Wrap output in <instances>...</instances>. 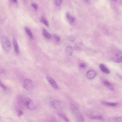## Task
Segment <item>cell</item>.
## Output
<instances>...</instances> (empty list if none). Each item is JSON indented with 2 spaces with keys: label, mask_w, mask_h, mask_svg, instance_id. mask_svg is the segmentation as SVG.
<instances>
[{
  "label": "cell",
  "mask_w": 122,
  "mask_h": 122,
  "mask_svg": "<svg viewBox=\"0 0 122 122\" xmlns=\"http://www.w3.org/2000/svg\"><path fill=\"white\" fill-rule=\"evenodd\" d=\"M17 102L20 106L26 107L30 110H34L36 109V107L32 100L26 95L19 94L17 96Z\"/></svg>",
  "instance_id": "1"
},
{
  "label": "cell",
  "mask_w": 122,
  "mask_h": 122,
  "mask_svg": "<svg viewBox=\"0 0 122 122\" xmlns=\"http://www.w3.org/2000/svg\"><path fill=\"white\" fill-rule=\"evenodd\" d=\"M71 110L73 114L74 120L76 122H84L85 119L80 109V107L77 103L71 102L70 106Z\"/></svg>",
  "instance_id": "2"
},
{
  "label": "cell",
  "mask_w": 122,
  "mask_h": 122,
  "mask_svg": "<svg viewBox=\"0 0 122 122\" xmlns=\"http://www.w3.org/2000/svg\"><path fill=\"white\" fill-rule=\"evenodd\" d=\"M0 43L3 50L6 52L10 51L11 49V44L9 40L5 36H2L1 38Z\"/></svg>",
  "instance_id": "3"
},
{
  "label": "cell",
  "mask_w": 122,
  "mask_h": 122,
  "mask_svg": "<svg viewBox=\"0 0 122 122\" xmlns=\"http://www.w3.org/2000/svg\"><path fill=\"white\" fill-rule=\"evenodd\" d=\"M112 61L116 63H119L122 61V52L119 50L115 51L112 57Z\"/></svg>",
  "instance_id": "4"
},
{
  "label": "cell",
  "mask_w": 122,
  "mask_h": 122,
  "mask_svg": "<svg viewBox=\"0 0 122 122\" xmlns=\"http://www.w3.org/2000/svg\"><path fill=\"white\" fill-rule=\"evenodd\" d=\"M49 104L52 107L58 111H61L64 107L63 103L57 100H54L51 101Z\"/></svg>",
  "instance_id": "5"
},
{
  "label": "cell",
  "mask_w": 122,
  "mask_h": 122,
  "mask_svg": "<svg viewBox=\"0 0 122 122\" xmlns=\"http://www.w3.org/2000/svg\"><path fill=\"white\" fill-rule=\"evenodd\" d=\"M23 86L24 89L26 90H31L33 87V83L31 80L26 79L24 81Z\"/></svg>",
  "instance_id": "6"
},
{
  "label": "cell",
  "mask_w": 122,
  "mask_h": 122,
  "mask_svg": "<svg viewBox=\"0 0 122 122\" xmlns=\"http://www.w3.org/2000/svg\"><path fill=\"white\" fill-rule=\"evenodd\" d=\"M47 80H48L50 85L52 86V87H53L54 89H58V86L56 82L55 81V80L53 78H52L49 76H47Z\"/></svg>",
  "instance_id": "7"
},
{
  "label": "cell",
  "mask_w": 122,
  "mask_h": 122,
  "mask_svg": "<svg viewBox=\"0 0 122 122\" xmlns=\"http://www.w3.org/2000/svg\"><path fill=\"white\" fill-rule=\"evenodd\" d=\"M96 76V73L93 70H90L86 73L87 77L90 79H92L95 78Z\"/></svg>",
  "instance_id": "8"
},
{
  "label": "cell",
  "mask_w": 122,
  "mask_h": 122,
  "mask_svg": "<svg viewBox=\"0 0 122 122\" xmlns=\"http://www.w3.org/2000/svg\"><path fill=\"white\" fill-rule=\"evenodd\" d=\"M58 116L66 122H69V120L67 116L61 111H58L57 112Z\"/></svg>",
  "instance_id": "9"
},
{
  "label": "cell",
  "mask_w": 122,
  "mask_h": 122,
  "mask_svg": "<svg viewBox=\"0 0 122 122\" xmlns=\"http://www.w3.org/2000/svg\"><path fill=\"white\" fill-rule=\"evenodd\" d=\"M108 121L109 122H122V117H112L109 118Z\"/></svg>",
  "instance_id": "10"
},
{
  "label": "cell",
  "mask_w": 122,
  "mask_h": 122,
  "mask_svg": "<svg viewBox=\"0 0 122 122\" xmlns=\"http://www.w3.org/2000/svg\"><path fill=\"white\" fill-rule=\"evenodd\" d=\"M100 68L101 71L105 74H110V72L109 69L104 64H101L100 65Z\"/></svg>",
  "instance_id": "11"
},
{
  "label": "cell",
  "mask_w": 122,
  "mask_h": 122,
  "mask_svg": "<svg viewBox=\"0 0 122 122\" xmlns=\"http://www.w3.org/2000/svg\"><path fill=\"white\" fill-rule=\"evenodd\" d=\"M103 84L107 87L109 90L111 91H113L114 90V87L113 85L109 81L106 80H104L103 81Z\"/></svg>",
  "instance_id": "12"
},
{
  "label": "cell",
  "mask_w": 122,
  "mask_h": 122,
  "mask_svg": "<svg viewBox=\"0 0 122 122\" xmlns=\"http://www.w3.org/2000/svg\"><path fill=\"white\" fill-rule=\"evenodd\" d=\"M101 104L105 106L110 107H115L117 106L118 105L117 102H106V101H102Z\"/></svg>",
  "instance_id": "13"
},
{
  "label": "cell",
  "mask_w": 122,
  "mask_h": 122,
  "mask_svg": "<svg viewBox=\"0 0 122 122\" xmlns=\"http://www.w3.org/2000/svg\"><path fill=\"white\" fill-rule=\"evenodd\" d=\"M13 45L14 48L15 52L16 54H19V48L16 39L14 38L13 40Z\"/></svg>",
  "instance_id": "14"
},
{
  "label": "cell",
  "mask_w": 122,
  "mask_h": 122,
  "mask_svg": "<svg viewBox=\"0 0 122 122\" xmlns=\"http://www.w3.org/2000/svg\"><path fill=\"white\" fill-rule=\"evenodd\" d=\"M65 52L69 56H72L73 53V49L71 46H68L66 48Z\"/></svg>",
  "instance_id": "15"
},
{
  "label": "cell",
  "mask_w": 122,
  "mask_h": 122,
  "mask_svg": "<svg viewBox=\"0 0 122 122\" xmlns=\"http://www.w3.org/2000/svg\"><path fill=\"white\" fill-rule=\"evenodd\" d=\"M90 119L96 120H103V117L102 116L100 115H90L89 116Z\"/></svg>",
  "instance_id": "16"
},
{
  "label": "cell",
  "mask_w": 122,
  "mask_h": 122,
  "mask_svg": "<svg viewBox=\"0 0 122 122\" xmlns=\"http://www.w3.org/2000/svg\"><path fill=\"white\" fill-rule=\"evenodd\" d=\"M66 17L67 19H68L69 22L70 23H74V18L72 16L70 15V14L69 12H67L66 14Z\"/></svg>",
  "instance_id": "17"
},
{
  "label": "cell",
  "mask_w": 122,
  "mask_h": 122,
  "mask_svg": "<svg viewBox=\"0 0 122 122\" xmlns=\"http://www.w3.org/2000/svg\"><path fill=\"white\" fill-rule=\"evenodd\" d=\"M42 33L44 36L48 39H49L51 37V34L45 29H43L42 30Z\"/></svg>",
  "instance_id": "18"
},
{
  "label": "cell",
  "mask_w": 122,
  "mask_h": 122,
  "mask_svg": "<svg viewBox=\"0 0 122 122\" xmlns=\"http://www.w3.org/2000/svg\"><path fill=\"white\" fill-rule=\"evenodd\" d=\"M25 29L27 33L30 37V38L33 39V36L30 29L28 28L27 27H25Z\"/></svg>",
  "instance_id": "19"
},
{
  "label": "cell",
  "mask_w": 122,
  "mask_h": 122,
  "mask_svg": "<svg viewBox=\"0 0 122 122\" xmlns=\"http://www.w3.org/2000/svg\"><path fill=\"white\" fill-rule=\"evenodd\" d=\"M40 21L44 25L46 26H48V21L46 19L44 16H42L41 17V18H40Z\"/></svg>",
  "instance_id": "20"
},
{
  "label": "cell",
  "mask_w": 122,
  "mask_h": 122,
  "mask_svg": "<svg viewBox=\"0 0 122 122\" xmlns=\"http://www.w3.org/2000/svg\"><path fill=\"white\" fill-rule=\"evenodd\" d=\"M47 122H59L55 118L53 117H49L47 119Z\"/></svg>",
  "instance_id": "21"
},
{
  "label": "cell",
  "mask_w": 122,
  "mask_h": 122,
  "mask_svg": "<svg viewBox=\"0 0 122 122\" xmlns=\"http://www.w3.org/2000/svg\"><path fill=\"white\" fill-rule=\"evenodd\" d=\"M63 0H55V3L56 5L59 6L62 3Z\"/></svg>",
  "instance_id": "22"
},
{
  "label": "cell",
  "mask_w": 122,
  "mask_h": 122,
  "mask_svg": "<svg viewBox=\"0 0 122 122\" xmlns=\"http://www.w3.org/2000/svg\"><path fill=\"white\" fill-rule=\"evenodd\" d=\"M53 37L55 41L57 42H59L61 41V38L58 35H56V34H54V35Z\"/></svg>",
  "instance_id": "23"
},
{
  "label": "cell",
  "mask_w": 122,
  "mask_h": 122,
  "mask_svg": "<svg viewBox=\"0 0 122 122\" xmlns=\"http://www.w3.org/2000/svg\"><path fill=\"white\" fill-rule=\"evenodd\" d=\"M31 5L35 10H37L38 9V5L37 4H36L33 3Z\"/></svg>",
  "instance_id": "24"
},
{
  "label": "cell",
  "mask_w": 122,
  "mask_h": 122,
  "mask_svg": "<svg viewBox=\"0 0 122 122\" xmlns=\"http://www.w3.org/2000/svg\"><path fill=\"white\" fill-rule=\"evenodd\" d=\"M24 112L22 110H19L18 111V113H17V115L18 117H21V116H22Z\"/></svg>",
  "instance_id": "25"
},
{
  "label": "cell",
  "mask_w": 122,
  "mask_h": 122,
  "mask_svg": "<svg viewBox=\"0 0 122 122\" xmlns=\"http://www.w3.org/2000/svg\"><path fill=\"white\" fill-rule=\"evenodd\" d=\"M0 86L3 90H5V91H6L7 89V87L5 86L4 85L3 83H2L1 82H0Z\"/></svg>",
  "instance_id": "26"
},
{
  "label": "cell",
  "mask_w": 122,
  "mask_h": 122,
  "mask_svg": "<svg viewBox=\"0 0 122 122\" xmlns=\"http://www.w3.org/2000/svg\"><path fill=\"white\" fill-rule=\"evenodd\" d=\"M79 66L80 68L84 69V68L86 67V64H84V63H82L80 64Z\"/></svg>",
  "instance_id": "27"
},
{
  "label": "cell",
  "mask_w": 122,
  "mask_h": 122,
  "mask_svg": "<svg viewBox=\"0 0 122 122\" xmlns=\"http://www.w3.org/2000/svg\"><path fill=\"white\" fill-rule=\"evenodd\" d=\"M13 0L15 2H16L17 1V0Z\"/></svg>",
  "instance_id": "28"
},
{
  "label": "cell",
  "mask_w": 122,
  "mask_h": 122,
  "mask_svg": "<svg viewBox=\"0 0 122 122\" xmlns=\"http://www.w3.org/2000/svg\"><path fill=\"white\" fill-rule=\"evenodd\" d=\"M86 2H89V0H85Z\"/></svg>",
  "instance_id": "29"
},
{
  "label": "cell",
  "mask_w": 122,
  "mask_h": 122,
  "mask_svg": "<svg viewBox=\"0 0 122 122\" xmlns=\"http://www.w3.org/2000/svg\"><path fill=\"white\" fill-rule=\"evenodd\" d=\"M113 0L114 1H117V0Z\"/></svg>",
  "instance_id": "30"
}]
</instances>
